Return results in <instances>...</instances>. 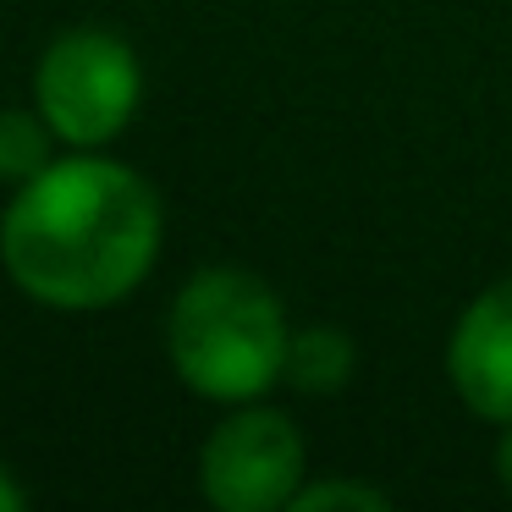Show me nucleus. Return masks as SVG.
Returning <instances> with one entry per match:
<instances>
[{"label": "nucleus", "mask_w": 512, "mask_h": 512, "mask_svg": "<svg viewBox=\"0 0 512 512\" xmlns=\"http://www.w3.org/2000/svg\"><path fill=\"white\" fill-rule=\"evenodd\" d=\"M144 100L138 50L111 28H67L34 67V111L67 149H105Z\"/></svg>", "instance_id": "3"}, {"label": "nucleus", "mask_w": 512, "mask_h": 512, "mask_svg": "<svg viewBox=\"0 0 512 512\" xmlns=\"http://www.w3.org/2000/svg\"><path fill=\"white\" fill-rule=\"evenodd\" d=\"M292 512H391V496L364 479H303V490L292 496Z\"/></svg>", "instance_id": "8"}, {"label": "nucleus", "mask_w": 512, "mask_h": 512, "mask_svg": "<svg viewBox=\"0 0 512 512\" xmlns=\"http://www.w3.org/2000/svg\"><path fill=\"white\" fill-rule=\"evenodd\" d=\"M303 479V430L265 402H237L199 446V490L215 512H292Z\"/></svg>", "instance_id": "4"}, {"label": "nucleus", "mask_w": 512, "mask_h": 512, "mask_svg": "<svg viewBox=\"0 0 512 512\" xmlns=\"http://www.w3.org/2000/svg\"><path fill=\"white\" fill-rule=\"evenodd\" d=\"M446 380L485 424H512V276L468 298L446 336Z\"/></svg>", "instance_id": "5"}, {"label": "nucleus", "mask_w": 512, "mask_h": 512, "mask_svg": "<svg viewBox=\"0 0 512 512\" xmlns=\"http://www.w3.org/2000/svg\"><path fill=\"white\" fill-rule=\"evenodd\" d=\"M358 375V342L342 331V325H298L287 342V380L303 397H336L347 391V380Z\"/></svg>", "instance_id": "6"}, {"label": "nucleus", "mask_w": 512, "mask_h": 512, "mask_svg": "<svg viewBox=\"0 0 512 512\" xmlns=\"http://www.w3.org/2000/svg\"><path fill=\"white\" fill-rule=\"evenodd\" d=\"M56 144L61 138L50 133V122L39 111L6 105V111H0V182L23 188L28 177H39V171L56 160Z\"/></svg>", "instance_id": "7"}, {"label": "nucleus", "mask_w": 512, "mask_h": 512, "mask_svg": "<svg viewBox=\"0 0 512 512\" xmlns=\"http://www.w3.org/2000/svg\"><path fill=\"white\" fill-rule=\"evenodd\" d=\"M292 325L276 287L243 265H204L166 309V358L204 402H259L287 369Z\"/></svg>", "instance_id": "2"}, {"label": "nucleus", "mask_w": 512, "mask_h": 512, "mask_svg": "<svg viewBox=\"0 0 512 512\" xmlns=\"http://www.w3.org/2000/svg\"><path fill=\"white\" fill-rule=\"evenodd\" d=\"M160 237V193L100 149H72L12 193L0 215V265L45 309L100 314L149 281Z\"/></svg>", "instance_id": "1"}, {"label": "nucleus", "mask_w": 512, "mask_h": 512, "mask_svg": "<svg viewBox=\"0 0 512 512\" xmlns=\"http://www.w3.org/2000/svg\"><path fill=\"white\" fill-rule=\"evenodd\" d=\"M490 468H496V485L512 496V424L496 430V446H490Z\"/></svg>", "instance_id": "9"}, {"label": "nucleus", "mask_w": 512, "mask_h": 512, "mask_svg": "<svg viewBox=\"0 0 512 512\" xmlns=\"http://www.w3.org/2000/svg\"><path fill=\"white\" fill-rule=\"evenodd\" d=\"M23 501H28V490L17 485V479H12V468L0 463V512H17V507H23Z\"/></svg>", "instance_id": "10"}]
</instances>
